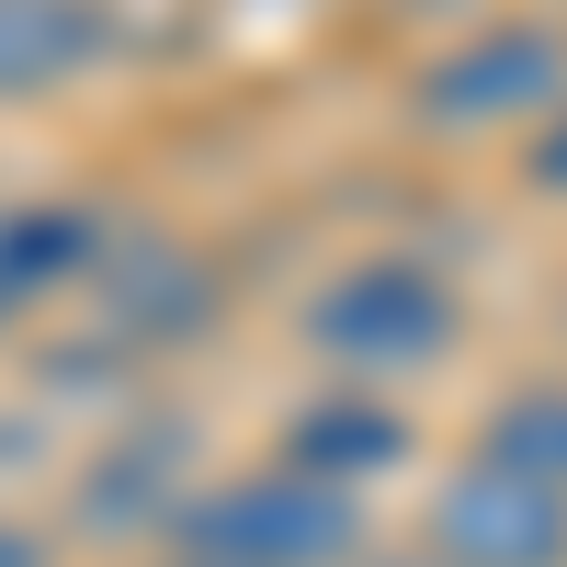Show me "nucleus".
<instances>
[{"label":"nucleus","instance_id":"obj_1","mask_svg":"<svg viewBox=\"0 0 567 567\" xmlns=\"http://www.w3.org/2000/svg\"><path fill=\"white\" fill-rule=\"evenodd\" d=\"M443 534L477 556V567H556L567 556V511L534 488V477H465L454 488V511H443Z\"/></svg>","mask_w":567,"mask_h":567},{"label":"nucleus","instance_id":"obj_2","mask_svg":"<svg viewBox=\"0 0 567 567\" xmlns=\"http://www.w3.org/2000/svg\"><path fill=\"white\" fill-rule=\"evenodd\" d=\"M499 465H511V477H534V465H567V398H534V409H511V432H499Z\"/></svg>","mask_w":567,"mask_h":567},{"label":"nucleus","instance_id":"obj_3","mask_svg":"<svg viewBox=\"0 0 567 567\" xmlns=\"http://www.w3.org/2000/svg\"><path fill=\"white\" fill-rule=\"evenodd\" d=\"M545 182H567V136H556V148H545Z\"/></svg>","mask_w":567,"mask_h":567}]
</instances>
